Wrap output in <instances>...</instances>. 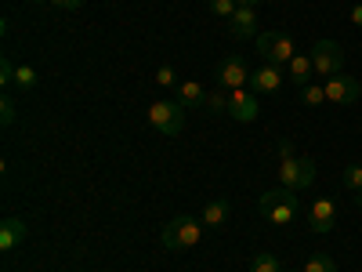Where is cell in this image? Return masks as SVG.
<instances>
[{"instance_id":"6da1fadb","label":"cell","mask_w":362,"mask_h":272,"mask_svg":"<svg viewBox=\"0 0 362 272\" xmlns=\"http://www.w3.org/2000/svg\"><path fill=\"white\" fill-rule=\"evenodd\" d=\"M203 239V222H196L192 215H177L167 222V229L160 232V244L167 251H192Z\"/></svg>"},{"instance_id":"7a4b0ae2","label":"cell","mask_w":362,"mask_h":272,"mask_svg":"<svg viewBox=\"0 0 362 272\" xmlns=\"http://www.w3.org/2000/svg\"><path fill=\"white\" fill-rule=\"evenodd\" d=\"M254 47L268 66H279V69H286L293 62V55H297V44H293L290 33H261L254 40Z\"/></svg>"},{"instance_id":"3957f363","label":"cell","mask_w":362,"mask_h":272,"mask_svg":"<svg viewBox=\"0 0 362 272\" xmlns=\"http://www.w3.org/2000/svg\"><path fill=\"white\" fill-rule=\"evenodd\" d=\"M279 181H283V189H293V193H305L312 189V181H315V160L312 157H290L279 164Z\"/></svg>"},{"instance_id":"277c9868","label":"cell","mask_w":362,"mask_h":272,"mask_svg":"<svg viewBox=\"0 0 362 272\" xmlns=\"http://www.w3.org/2000/svg\"><path fill=\"white\" fill-rule=\"evenodd\" d=\"M148 124H153L160 135L174 138L185 131V106L181 102H153L148 106Z\"/></svg>"},{"instance_id":"5b68a950","label":"cell","mask_w":362,"mask_h":272,"mask_svg":"<svg viewBox=\"0 0 362 272\" xmlns=\"http://www.w3.org/2000/svg\"><path fill=\"white\" fill-rule=\"evenodd\" d=\"M312 66H315V76H322V80L344 73V47L337 40H319L312 47Z\"/></svg>"},{"instance_id":"8992f818","label":"cell","mask_w":362,"mask_h":272,"mask_svg":"<svg viewBox=\"0 0 362 272\" xmlns=\"http://www.w3.org/2000/svg\"><path fill=\"white\" fill-rule=\"evenodd\" d=\"M322 87H326V102L329 106H351V102L362 98V84L355 76H348V73H337V76L322 80Z\"/></svg>"},{"instance_id":"52a82bcc","label":"cell","mask_w":362,"mask_h":272,"mask_svg":"<svg viewBox=\"0 0 362 272\" xmlns=\"http://www.w3.org/2000/svg\"><path fill=\"white\" fill-rule=\"evenodd\" d=\"M214 76H218V87L235 91V87H247L250 84V66L239 55H225L221 62H218V69H214Z\"/></svg>"},{"instance_id":"ba28073f","label":"cell","mask_w":362,"mask_h":272,"mask_svg":"<svg viewBox=\"0 0 362 272\" xmlns=\"http://www.w3.org/2000/svg\"><path fill=\"white\" fill-rule=\"evenodd\" d=\"M257 95L250 87H235L228 91V116L239 120V124H250V120H257Z\"/></svg>"},{"instance_id":"9c48e42d","label":"cell","mask_w":362,"mask_h":272,"mask_svg":"<svg viewBox=\"0 0 362 272\" xmlns=\"http://www.w3.org/2000/svg\"><path fill=\"white\" fill-rule=\"evenodd\" d=\"M283 80H286V76H283L279 66H268V62H264V66L250 69V84H247V87L254 91V95H276V91L283 87Z\"/></svg>"},{"instance_id":"30bf717a","label":"cell","mask_w":362,"mask_h":272,"mask_svg":"<svg viewBox=\"0 0 362 272\" xmlns=\"http://www.w3.org/2000/svg\"><path fill=\"white\" fill-rule=\"evenodd\" d=\"M308 225H312V232H319V236H326L329 229L337 225V203L329 200V196H322V200H315L312 203V210H308Z\"/></svg>"},{"instance_id":"8fae6325","label":"cell","mask_w":362,"mask_h":272,"mask_svg":"<svg viewBox=\"0 0 362 272\" xmlns=\"http://www.w3.org/2000/svg\"><path fill=\"white\" fill-rule=\"evenodd\" d=\"M228 33L235 40H257V8H239L232 18H228Z\"/></svg>"},{"instance_id":"7c38bea8","label":"cell","mask_w":362,"mask_h":272,"mask_svg":"<svg viewBox=\"0 0 362 272\" xmlns=\"http://www.w3.org/2000/svg\"><path fill=\"white\" fill-rule=\"evenodd\" d=\"M297 210H300V200H297V193H293V189H286V193H283V200H279L276 207H272L264 218H268L272 225H290V222L297 218Z\"/></svg>"},{"instance_id":"4fadbf2b","label":"cell","mask_w":362,"mask_h":272,"mask_svg":"<svg viewBox=\"0 0 362 272\" xmlns=\"http://www.w3.org/2000/svg\"><path fill=\"white\" fill-rule=\"evenodd\" d=\"M312 73H315L312 55H293V62L286 66V80H290L293 87H308V84H312Z\"/></svg>"},{"instance_id":"5bb4252c","label":"cell","mask_w":362,"mask_h":272,"mask_svg":"<svg viewBox=\"0 0 362 272\" xmlns=\"http://www.w3.org/2000/svg\"><path fill=\"white\" fill-rule=\"evenodd\" d=\"M25 222L22 218H4L0 222V251H15L22 239H25Z\"/></svg>"},{"instance_id":"9a60e30c","label":"cell","mask_w":362,"mask_h":272,"mask_svg":"<svg viewBox=\"0 0 362 272\" xmlns=\"http://www.w3.org/2000/svg\"><path fill=\"white\" fill-rule=\"evenodd\" d=\"M228 215H232V207H228V200H210L206 207H203V229H225V222H228Z\"/></svg>"},{"instance_id":"2e32d148","label":"cell","mask_w":362,"mask_h":272,"mask_svg":"<svg viewBox=\"0 0 362 272\" xmlns=\"http://www.w3.org/2000/svg\"><path fill=\"white\" fill-rule=\"evenodd\" d=\"M177 102L185 106V109H203L206 91H203L196 80H181V84H177Z\"/></svg>"},{"instance_id":"e0dca14e","label":"cell","mask_w":362,"mask_h":272,"mask_svg":"<svg viewBox=\"0 0 362 272\" xmlns=\"http://www.w3.org/2000/svg\"><path fill=\"white\" fill-rule=\"evenodd\" d=\"M341 186H344V193H351L355 203L362 207V164H348V167L341 171Z\"/></svg>"},{"instance_id":"ac0fdd59","label":"cell","mask_w":362,"mask_h":272,"mask_svg":"<svg viewBox=\"0 0 362 272\" xmlns=\"http://www.w3.org/2000/svg\"><path fill=\"white\" fill-rule=\"evenodd\" d=\"M203 109H206V113H214V116L228 113V91H225V87L210 91V95H206V102H203Z\"/></svg>"},{"instance_id":"d6986e66","label":"cell","mask_w":362,"mask_h":272,"mask_svg":"<svg viewBox=\"0 0 362 272\" xmlns=\"http://www.w3.org/2000/svg\"><path fill=\"white\" fill-rule=\"evenodd\" d=\"M15 84H18L22 91H33V87L40 84V73H37L33 66H25V62H18V69H15Z\"/></svg>"},{"instance_id":"ffe728a7","label":"cell","mask_w":362,"mask_h":272,"mask_svg":"<svg viewBox=\"0 0 362 272\" xmlns=\"http://www.w3.org/2000/svg\"><path fill=\"white\" fill-rule=\"evenodd\" d=\"M300 98H305V106H326V87L322 84H308V87H300Z\"/></svg>"},{"instance_id":"44dd1931","label":"cell","mask_w":362,"mask_h":272,"mask_svg":"<svg viewBox=\"0 0 362 272\" xmlns=\"http://www.w3.org/2000/svg\"><path fill=\"white\" fill-rule=\"evenodd\" d=\"M250 272H283V265H279V258H276V254H254Z\"/></svg>"},{"instance_id":"7402d4cb","label":"cell","mask_w":362,"mask_h":272,"mask_svg":"<svg viewBox=\"0 0 362 272\" xmlns=\"http://www.w3.org/2000/svg\"><path fill=\"white\" fill-rule=\"evenodd\" d=\"M305 272H337V261L329 258V254H312L308 265H305Z\"/></svg>"},{"instance_id":"603a6c76","label":"cell","mask_w":362,"mask_h":272,"mask_svg":"<svg viewBox=\"0 0 362 272\" xmlns=\"http://www.w3.org/2000/svg\"><path fill=\"white\" fill-rule=\"evenodd\" d=\"M206 8L214 11L218 18H225V22H228V18L239 11V4H235V0H206Z\"/></svg>"},{"instance_id":"cb8c5ba5","label":"cell","mask_w":362,"mask_h":272,"mask_svg":"<svg viewBox=\"0 0 362 272\" xmlns=\"http://www.w3.org/2000/svg\"><path fill=\"white\" fill-rule=\"evenodd\" d=\"M283 193H286V189H268V193H261V200H257V210H261V215H268V210L283 200Z\"/></svg>"},{"instance_id":"d4e9b609","label":"cell","mask_w":362,"mask_h":272,"mask_svg":"<svg viewBox=\"0 0 362 272\" xmlns=\"http://www.w3.org/2000/svg\"><path fill=\"white\" fill-rule=\"evenodd\" d=\"M0 124H4V128H11L15 124V98H0Z\"/></svg>"},{"instance_id":"484cf974","label":"cell","mask_w":362,"mask_h":272,"mask_svg":"<svg viewBox=\"0 0 362 272\" xmlns=\"http://www.w3.org/2000/svg\"><path fill=\"white\" fill-rule=\"evenodd\" d=\"M15 69H18V66L11 62V58H8V55H4V58H0V84H4V87H8V84H15Z\"/></svg>"},{"instance_id":"4316f807","label":"cell","mask_w":362,"mask_h":272,"mask_svg":"<svg viewBox=\"0 0 362 272\" xmlns=\"http://www.w3.org/2000/svg\"><path fill=\"white\" fill-rule=\"evenodd\" d=\"M156 84H160V87H177L181 80H177V73H174L170 66H160V69H156Z\"/></svg>"},{"instance_id":"83f0119b","label":"cell","mask_w":362,"mask_h":272,"mask_svg":"<svg viewBox=\"0 0 362 272\" xmlns=\"http://www.w3.org/2000/svg\"><path fill=\"white\" fill-rule=\"evenodd\" d=\"M40 4H51V8H58V11H80L83 0H40Z\"/></svg>"},{"instance_id":"f1b7e54d","label":"cell","mask_w":362,"mask_h":272,"mask_svg":"<svg viewBox=\"0 0 362 272\" xmlns=\"http://www.w3.org/2000/svg\"><path fill=\"white\" fill-rule=\"evenodd\" d=\"M293 157V145L290 142H279V160H290Z\"/></svg>"},{"instance_id":"f546056e","label":"cell","mask_w":362,"mask_h":272,"mask_svg":"<svg viewBox=\"0 0 362 272\" xmlns=\"http://www.w3.org/2000/svg\"><path fill=\"white\" fill-rule=\"evenodd\" d=\"M351 22L362 29V4H351Z\"/></svg>"},{"instance_id":"4dcf8cb0","label":"cell","mask_w":362,"mask_h":272,"mask_svg":"<svg viewBox=\"0 0 362 272\" xmlns=\"http://www.w3.org/2000/svg\"><path fill=\"white\" fill-rule=\"evenodd\" d=\"M235 4H239V8H257L261 0H235Z\"/></svg>"}]
</instances>
